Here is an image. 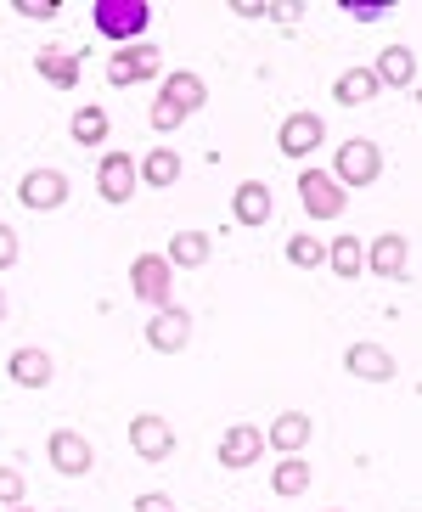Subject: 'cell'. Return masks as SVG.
<instances>
[{"mask_svg":"<svg viewBox=\"0 0 422 512\" xmlns=\"http://www.w3.org/2000/svg\"><path fill=\"white\" fill-rule=\"evenodd\" d=\"M147 23H152L147 0H96V34H107L113 46H119V40H141Z\"/></svg>","mask_w":422,"mask_h":512,"instance_id":"cell-1","label":"cell"},{"mask_svg":"<svg viewBox=\"0 0 422 512\" xmlns=\"http://www.w3.org/2000/svg\"><path fill=\"white\" fill-rule=\"evenodd\" d=\"M377 175H383V152H377V141H344L338 147V158H332V181L344 186H372Z\"/></svg>","mask_w":422,"mask_h":512,"instance_id":"cell-2","label":"cell"},{"mask_svg":"<svg viewBox=\"0 0 422 512\" xmlns=\"http://www.w3.org/2000/svg\"><path fill=\"white\" fill-rule=\"evenodd\" d=\"M130 287H136L141 304L164 310L169 293H175V271H169V259H164V254H141L136 265H130Z\"/></svg>","mask_w":422,"mask_h":512,"instance_id":"cell-3","label":"cell"},{"mask_svg":"<svg viewBox=\"0 0 422 512\" xmlns=\"http://www.w3.org/2000/svg\"><path fill=\"white\" fill-rule=\"evenodd\" d=\"M17 203H23V209H40V214L62 209V203H68V175H62V169H29V175L17 181Z\"/></svg>","mask_w":422,"mask_h":512,"instance_id":"cell-4","label":"cell"},{"mask_svg":"<svg viewBox=\"0 0 422 512\" xmlns=\"http://www.w3.org/2000/svg\"><path fill=\"white\" fill-rule=\"evenodd\" d=\"M299 197H304V209H310V220H338L344 214V186L332 181L327 169H304Z\"/></svg>","mask_w":422,"mask_h":512,"instance_id":"cell-5","label":"cell"},{"mask_svg":"<svg viewBox=\"0 0 422 512\" xmlns=\"http://www.w3.org/2000/svg\"><path fill=\"white\" fill-rule=\"evenodd\" d=\"M130 445H136L141 462H164V456H175V428H169L158 411H141V417L130 422Z\"/></svg>","mask_w":422,"mask_h":512,"instance_id":"cell-6","label":"cell"},{"mask_svg":"<svg viewBox=\"0 0 422 512\" xmlns=\"http://www.w3.org/2000/svg\"><path fill=\"white\" fill-rule=\"evenodd\" d=\"M96 192L107 203H130V192H136V158L130 152H107L102 164H96Z\"/></svg>","mask_w":422,"mask_h":512,"instance_id":"cell-7","label":"cell"},{"mask_svg":"<svg viewBox=\"0 0 422 512\" xmlns=\"http://www.w3.org/2000/svg\"><path fill=\"white\" fill-rule=\"evenodd\" d=\"M158 46H130V51H113L107 57V85H136V79L158 74Z\"/></svg>","mask_w":422,"mask_h":512,"instance_id":"cell-8","label":"cell"},{"mask_svg":"<svg viewBox=\"0 0 422 512\" xmlns=\"http://www.w3.org/2000/svg\"><path fill=\"white\" fill-rule=\"evenodd\" d=\"M186 338H192V316H186V310H175V304L152 310V321H147V344L152 349L175 355V349H186Z\"/></svg>","mask_w":422,"mask_h":512,"instance_id":"cell-9","label":"cell"},{"mask_svg":"<svg viewBox=\"0 0 422 512\" xmlns=\"http://www.w3.org/2000/svg\"><path fill=\"white\" fill-rule=\"evenodd\" d=\"M259 456H265V434H259L254 422H237L226 439H220V467H231V473H242V467H254Z\"/></svg>","mask_w":422,"mask_h":512,"instance_id":"cell-10","label":"cell"},{"mask_svg":"<svg viewBox=\"0 0 422 512\" xmlns=\"http://www.w3.org/2000/svg\"><path fill=\"white\" fill-rule=\"evenodd\" d=\"M406 265H411V242L400 237V231H383V237L366 248V271H372V276H394V282H400Z\"/></svg>","mask_w":422,"mask_h":512,"instance_id":"cell-11","label":"cell"},{"mask_svg":"<svg viewBox=\"0 0 422 512\" xmlns=\"http://www.w3.org/2000/svg\"><path fill=\"white\" fill-rule=\"evenodd\" d=\"M46 451H51V467H57V473H74V479H85V473H91V445H85V439L74 434V428H57V434L46 439Z\"/></svg>","mask_w":422,"mask_h":512,"instance_id":"cell-12","label":"cell"},{"mask_svg":"<svg viewBox=\"0 0 422 512\" xmlns=\"http://www.w3.org/2000/svg\"><path fill=\"white\" fill-rule=\"evenodd\" d=\"M344 366L361 377V383H389V377L400 372V366H394V355L383 344H349L344 349Z\"/></svg>","mask_w":422,"mask_h":512,"instance_id":"cell-13","label":"cell"},{"mask_svg":"<svg viewBox=\"0 0 422 512\" xmlns=\"http://www.w3.org/2000/svg\"><path fill=\"white\" fill-rule=\"evenodd\" d=\"M276 147H282V158H304V152H316L321 147V119H316V113H287Z\"/></svg>","mask_w":422,"mask_h":512,"instance_id":"cell-14","label":"cell"},{"mask_svg":"<svg viewBox=\"0 0 422 512\" xmlns=\"http://www.w3.org/2000/svg\"><path fill=\"white\" fill-rule=\"evenodd\" d=\"M34 68H40V79L57 85V91H74V85H79V51H68V46L34 51Z\"/></svg>","mask_w":422,"mask_h":512,"instance_id":"cell-15","label":"cell"},{"mask_svg":"<svg viewBox=\"0 0 422 512\" xmlns=\"http://www.w3.org/2000/svg\"><path fill=\"white\" fill-rule=\"evenodd\" d=\"M372 79L377 85H394V91H406L411 79H417V57H411L406 46H383L372 62Z\"/></svg>","mask_w":422,"mask_h":512,"instance_id":"cell-16","label":"cell"},{"mask_svg":"<svg viewBox=\"0 0 422 512\" xmlns=\"http://www.w3.org/2000/svg\"><path fill=\"white\" fill-rule=\"evenodd\" d=\"M265 445H276L282 456H299L304 445H310V417H304V411H276Z\"/></svg>","mask_w":422,"mask_h":512,"instance_id":"cell-17","label":"cell"},{"mask_svg":"<svg viewBox=\"0 0 422 512\" xmlns=\"http://www.w3.org/2000/svg\"><path fill=\"white\" fill-rule=\"evenodd\" d=\"M231 214H237V226H265L271 220V186H237V197H231Z\"/></svg>","mask_w":422,"mask_h":512,"instance_id":"cell-18","label":"cell"},{"mask_svg":"<svg viewBox=\"0 0 422 512\" xmlns=\"http://www.w3.org/2000/svg\"><path fill=\"white\" fill-rule=\"evenodd\" d=\"M169 271L181 265V271H197V265H209V231H175L169 237Z\"/></svg>","mask_w":422,"mask_h":512,"instance_id":"cell-19","label":"cell"},{"mask_svg":"<svg viewBox=\"0 0 422 512\" xmlns=\"http://www.w3.org/2000/svg\"><path fill=\"white\" fill-rule=\"evenodd\" d=\"M12 383L17 389H46L51 383V355L46 349H12Z\"/></svg>","mask_w":422,"mask_h":512,"instance_id":"cell-20","label":"cell"},{"mask_svg":"<svg viewBox=\"0 0 422 512\" xmlns=\"http://www.w3.org/2000/svg\"><path fill=\"white\" fill-rule=\"evenodd\" d=\"M136 181H147V186H175V181H181V152H175V147H152L147 158L136 164Z\"/></svg>","mask_w":422,"mask_h":512,"instance_id":"cell-21","label":"cell"},{"mask_svg":"<svg viewBox=\"0 0 422 512\" xmlns=\"http://www.w3.org/2000/svg\"><path fill=\"white\" fill-rule=\"evenodd\" d=\"M164 102H175L181 113H197V107L209 102V85L181 68V74H169V79H164Z\"/></svg>","mask_w":422,"mask_h":512,"instance_id":"cell-22","label":"cell"},{"mask_svg":"<svg viewBox=\"0 0 422 512\" xmlns=\"http://www.w3.org/2000/svg\"><path fill=\"white\" fill-rule=\"evenodd\" d=\"M332 96L344 107H366L377 96V79H372V68H344L338 74V85H332Z\"/></svg>","mask_w":422,"mask_h":512,"instance_id":"cell-23","label":"cell"},{"mask_svg":"<svg viewBox=\"0 0 422 512\" xmlns=\"http://www.w3.org/2000/svg\"><path fill=\"white\" fill-rule=\"evenodd\" d=\"M271 484H276V496H304V490H310V462H304V456H282V462H276V473H271Z\"/></svg>","mask_w":422,"mask_h":512,"instance_id":"cell-24","label":"cell"},{"mask_svg":"<svg viewBox=\"0 0 422 512\" xmlns=\"http://www.w3.org/2000/svg\"><path fill=\"white\" fill-rule=\"evenodd\" d=\"M327 265H332L338 276H361V271H366V242L344 231V237H338V242L327 248Z\"/></svg>","mask_w":422,"mask_h":512,"instance_id":"cell-25","label":"cell"},{"mask_svg":"<svg viewBox=\"0 0 422 512\" xmlns=\"http://www.w3.org/2000/svg\"><path fill=\"white\" fill-rule=\"evenodd\" d=\"M287 265H299V271H316V265H327V248H321L310 231H299V237H287Z\"/></svg>","mask_w":422,"mask_h":512,"instance_id":"cell-26","label":"cell"},{"mask_svg":"<svg viewBox=\"0 0 422 512\" xmlns=\"http://www.w3.org/2000/svg\"><path fill=\"white\" fill-rule=\"evenodd\" d=\"M74 141H79V147L107 141V113H102V107H79V113H74Z\"/></svg>","mask_w":422,"mask_h":512,"instance_id":"cell-27","label":"cell"},{"mask_svg":"<svg viewBox=\"0 0 422 512\" xmlns=\"http://www.w3.org/2000/svg\"><path fill=\"white\" fill-rule=\"evenodd\" d=\"M0 501H6V507H23V501H29V484H23L17 467H0Z\"/></svg>","mask_w":422,"mask_h":512,"instance_id":"cell-28","label":"cell"},{"mask_svg":"<svg viewBox=\"0 0 422 512\" xmlns=\"http://www.w3.org/2000/svg\"><path fill=\"white\" fill-rule=\"evenodd\" d=\"M147 119H152V130H158V136H169V130H181V119H186V113H181L175 102H164V96H158Z\"/></svg>","mask_w":422,"mask_h":512,"instance_id":"cell-29","label":"cell"},{"mask_svg":"<svg viewBox=\"0 0 422 512\" xmlns=\"http://www.w3.org/2000/svg\"><path fill=\"white\" fill-rule=\"evenodd\" d=\"M349 6V17H355V23H377V17L389 12V0H344Z\"/></svg>","mask_w":422,"mask_h":512,"instance_id":"cell-30","label":"cell"},{"mask_svg":"<svg viewBox=\"0 0 422 512\" xmlns=\"http://www.w3.org/2000/svg\"><path fill=\"white\" fill-rule=\"evenodd\" d=\"M57 6H62V0H17V12L34 17V23H51V17H57Z\"/></svg>","mask_w":422,"mask_h":512,"instance_id":"cell-31","label":"cell"},{"mask_svg":"<svg viewBox=\"0 0 422 512\" xmlns=\"http://www.w3.org/2000/svg\"><path fill=\"white\" fill-rule=\"evenodd\" d=\"M12 265H17V231L0 226V271H12Z\"/></svg>","mask_w":422,"mask_h":512,"instance_id":"cell-32","label":"cell"},{"mask_svg":"<svg viewBox=\"0 0 422 512\" xmlns=\"http://www.w3.org/2000/svg\"><path fill=\"white\" fill-rule=\"evenodd\" d=\"M265 17H276L282 29H293V23L304 17V6H293V0H282V6H265Z\"/></svg>","mask_w":422,"mask_h":512,"instance_id":"cell-33","label":"cell"},{"mask_svg":"<svg viewBox=\"0 0 422 512\" xmlns=\"http://www.w3.org/2000/svg\"><path fill=\"white\" fill-rule=\"evenodd\" d=\"M136 512H175V501L164 490H147V496H136Z\"/></svg>","mask_w":422,"mask_h":512,"instance_id":"cell-34","label":"cell"},{"mask_svg":"<svg viewBox=\"0 0 422 512\" xmlns=\"http://www.w3.org/2000/svg\"><path fill=\"white\" fill-rule=\"evenodd\" d=\"M231 12L237 17H265V0H231Z\"/></svg>","mask_w":422,"mask_h":512,"instance_id":"cell-35","label":"cell"},{"mask_svg":"<svg viewBox=\"0 0 422 512\" xmlns=\"http://www.w3.org/2000/svg\"><path fill=\"white\" fill-rule=\"evenodd\" d=\"M6 512H34V507H29V501H23V507H6Z\"/></svg>","mask_w":422,"mask_h":512,"instance_id":"cell-36","label":"cell"},{"mask_svg":"<svg viewBox=\"0 0 422 512\" xmlns=\"http://www.w3.org/2000/svg\"><path fill=\"white\" fill-rule=\"evenodd\" d=\"M0 321H6V293H0Z\"/></svg>","mask_w":422,"mask_h":512,"instance_id":"cell-37","label":"cell"},{"mask_svg":"<svg viewBox=\"0 0 422 512\" xmlns=\"http://www.w3.org/2000/svg\"><path fill=\"white\" fill-rule=\"evenodd\" d=\"M62 512H68V507H62Z\"/></svg>","mask_w":422,"mask_h":512,"instance_id":"cell-38","label":"cell"}]
</instances>
